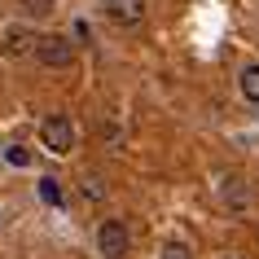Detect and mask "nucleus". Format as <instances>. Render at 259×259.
I'll return each instance as SVG.
<instances>
[{
  "mask_svg": "<svg viewBox=\"0 0 259 259\" xmlns=\"http://www.w3.org/2000/svg\"><path fill=\"white\" fill-rule=\"evenodd\" d=\"M158 259H193V255H189V246H185V242H167L163 250H158Z\"/></svg>",
  "mask_w": 259,
  "mask_h": 259,
  "instance_id": "nucleus-10",
  "label": "nucleus"
},
{
  "mask_svg": "<svg viewBox=\"0 0 259 259\" xmlns=\"http://www.w3.org/2000/svg\"><path fill=\"white\" fill-rule=\"evenodd\" d=\"M31 53H35V62H40V66H49V70H66L70 62H75V40H70V35H35V49H31Z\"/></svg>",
  "mask_w": 259,
  "mask_h": 259,
  "instance_id": "nucleus-2",
  "label": "nucleus"
},
{
  "mask_svg": "<svg viewBox=\"0 0 259 259\" xmlns=\"http://www.w3.org/2000/svg\"><path fill=\"white\" fill-rule=\"evenodd\" d=\"M101 14L114 22V27L132 31L145 22V0H101Z\"/></svg>",
  "mask_w": 259,
  "mask_h": 259,
  "instance_id": "nucleus-5",
  "label": "nucleus"
},
{
  "mask_svg": "<svg viewBox=\"0 0 259 259\" xmlns=\"http://www.w3.org/2000/svg\"><path fill=\"white\" fill-rule=\"evenodd\" d=\"M22 9H27L31 18H49L53 14V0H22Z\"/></svg>",
  "mask_w": 259,
  "mask_h": 259,
  "instance_id": "nucleus-11",
  "label": "nucleus"
},
{
  "mask_svg": "<svg viewBox=\"0 0 259 259\" xmlns=\"http://www.w3.org/2000/svg\"><path fill=\"white\" fill-rule=\"evenodd\" d=\"M220 202L229 206L233 215H246V211H250V202H255V193H250V185H246L242 176H220Z\"/></svg>",
  "mask_w": 259,
  "mask_h": 259,
  "instance_id": "nucleus-4",
  "label": "nucleus"
},
{
  "mask_svg": "<svg viewBox=\"0 0 259 259\" xmlns=\"http://www.w3.org/2000/svg\"><path fill=\"white\" fill-rule=\"evenodd\" d=\"M31 49H35V31H31V27L14 22V27L0 31V53H5V57H27Z\"/></svg>",
  "mask_w": 259,
  "mask_h": 259,
  "instance_id": "nucleus-6",
  "label": "nucleus"
},
{
  "mask_svg": "<svg viewBox=\"0 0 259 259\" xmlns=\"http://www.w3.org/2000/svg\"><path fill=\"white\" fill-rule=\"evenodd\" d=\"M97 250L101 259H127L132 255V233L123 220H101L97 224Z\"/></svg>",
  "mask_w": 259,
  "mask_h": 259,
  "instance_id": "nucleus-3",
  "label": "nucleus"
},
{
  "mask_svg": "<svg viewBox=\"0 0 259 259\" xmlns=\"http://www.w3.org/2000/svg\"><path fill=\"white\" fill-rule=\"evenodd\" d=\"M5 158H9L14 167H27V163H31V154L22 150V145H14V150H5Z\"/></svg>",
  "mask_w": 259,
  "mask_h": 259,
  "instance_id": "nucleus-12",
  "label": "nucleus"
},
{
  "mask_svg": "<svg viewBox=\"0 0 259 259\" xmlns=\"http://www.w3.org/2000/svg\"><path fill=\"white\" fill-rule=\"evenodd\" d=\"M83 193H88L93 202H101V198H106V185H101V176H93V171H88V176H83Z\"/></svg>",
  "mask_w": 259,
  "mask_h": 259,
  "instance_id": "nucleus-9",
  "label": "nucleus"
},
{
  "mask_svg": "<svg viewBox=\"0 0 259 259\" xmlns=\"http://www.w3.org/2000/svg\"><path fill=\"white\" fill-rule=\"evenodd\" d=\"M237 88H242L246 101H255V106H259V62H246V66L237 70Z\"/></svg>",
  "mask_w": 259,
  "mask_h": 259,
  "instance_id": "nucleus-7",
  "label": "nucleus"
},
{
  "mask_svg": "<svg viewBox=\"0 0 259 259\" xmlns=\"http://www.w3.org/2000/svg\"><path fill=\"white\" fill-rule=\"evenodd\" d=\"M40 145L49 154H70L75 145H79V127H75V119H70V114H49V119L40 123Z\"/></svg>",
  "mask_w": 259,
  "mask_h": 259,
  "instance_id": "nucleus-1",
  "label": "nucleus"
},
{
  "mask_svg": "<svg viewBox=\"0 0 259 259\" xmlns=\"http://www.w3.org/2000/svg\"><path fill=\"white\" fill-rule=\"evenodd\" d=\"M40 198H44L49 206H62V202H66V198H62V185H57L53 176H44V180H40Z\"/></svg>",
  "mask_w": 259,
  "mask_h": 259,
  "instance_id": "nucleus-8",
  "label": "nucleus"
}]
</instances>
